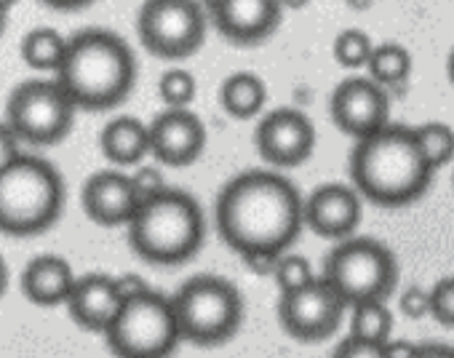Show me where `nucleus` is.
I'll use <instances>...</instances> for the list:
<instances>
[{"label": "nucleus", "mask_w": 454, "mask_h": 358, "mask_svg": "<svg viewBox=\"0 0 454 358\" xmlns=\"http://www.w3.org/2000/svg\"><path fill=\"white\" fill-rule=\"evenodd\" d=\"M214 217L222 241L241 260L286 254L305 228V201L284 174L254 168L222 188Z\"/></svg>", "instance_id": "nucleus-1"}, {"label": "nucleus", "mask_w": 454, "mask_h": 358, "mask_svg": "<svg viewBox=\"0 0 454 358\" xmlns=\"http://www.w3.org/2000/svg\"><path fill=\"white\" fill-rule=\"evenodd\" d=\"M433 168L427 166L414 128L387 123L382 131L358 139L350 152V183L361 198L395 209L425 196Z\"/></svg>", "instance_id": "nucleus-2"}, {"label": "nucleus", "mask_w": 454, "mask_h": 358, "mask_svg": "<svg viewBox=\"0 0 454 358\" xmlns=\"http://www.w3.org/2000/svg\"><path fill=\"white\" fill-rule=\"evenodd\" d=\"M137 81V59L129 43L110 30L89 27L70 38L57 83L78 110H110L121 105Z\"/></svg>", "instance_id": "nucleus-3"}, {"label": "nucleus", "mask_w": 454, "mask_h": 358, "mask_svg": "<svg viewBox=\"0 0 454 358\" xmlns=\"http://www.w3.org/2000/svg\"><path fill=\"white\" fill-rule=\"evenodd\" d=\"M203 238L206 220L200 204L174 188L142 201L129 222V244L150 265H182L200 252Z\"/></svg>", "instance_id": "nucleus-4"}, {"label": "nucleus", "mask_w": 454, "mask_h": 358, "mask_svg": "<svg viewBox=\"0 0 454 358\" xmlns=\"http://www.w3.org/2000/svg\"><path fill=\"white\" fill-rule=\"evenodd\" d=\"M65 209V179L38 155H20L0 171V233L27 238L46 233Z\"/></svg>", "instance_id": "nucleus-5"}, {"label": "nucleus", "mask_w": 454, "mask_h": 358, "mask_svg": "<svg viewBox=\"0 0 454 358\" xmlns=\"http://www.w3.org/2000/svg\"><path fill=\"white\" fill-rule=\"evenodd\" d=\"M174 313L179 321L182 339L214 347L241 329L244 321V297L241 292L219 276H195L171 297Z\"/></svg>", "instance_id": "nucleus-6"}, {"label": "nucleus", "mask_w": 454, "mask_h": 358, "mask_svg": "<svg viewBox=\"0 0 454 358\" xmlns=\"http://www.w3.org/2000/svg\"><path fill=\"white\" fill-rule=\"evenodd\" d=\"M321 278L350 310L361 302L387 300L398 284V262L393 252L374 238H345L329 252Z\"/></svg>", "instance_id": "nucleus-7"}, {"label": "nucleus", "mask_w": 454, "mask_h": 358, "mask_svg": "<svg viewBox=\"0 0 454 358\" xmlns=\"http://www.w3.org/2000/svg\"><path fill=\"white\" fill-rule=\"evenodd\" d=\"M105 339L115 358H168L182 342L171 297L150 289L123 302Z\"/></svg>", "instance_id": "nucleus-8"}, {"label": "nucleus", "mask_w": 454, "mask_h": 358, "mask_svg": "<svg viewBox=\"0 0 454 358\" xmlns=\"http://www.w3.org/2000/svg\"><path fill=\"white\" fill-rule=\"evenodd\" d=\"M75 105L65 89L54 81H25L6 102V123L27 144H57L62 142L75 121Z\"/></svg>", "instance_id": "nucleus-9"}, {"label": "nucleus", "mask_w": 454, "mask_h": 358, "mask_svg": "<svg viewBox=\"0 0 454 358\" xmlns=\"http://www.w3.org/2000/svg\"><path fill=\"white\" fill-rule=\"evenodd\" d=\"M142 46L160 59H187L206 38V17L198 0H145L137 14Z\"/></svg>", "instance_id": "nucleus-10"}, {"label": "nucleus", "mask_w": 454, "mask_h": 358, "mask_svg": "<svg viewBox=\"0 0 454 358\" xmlns=\"http://www.w3.org/2000/svg\"><path fill=\"white\" fill-rule=\"evenodd\" d=\"M345 310L348 305L342 302V297L324 278H318L302 292L281 294L278 321L289 337L300 342H318L340 329Z\"/></svg>", "instance_id": "nucleus-11"}, {"label": "nucleus", "mask_w": 454, "mask_h": 358, "mask_svg": "<svg viewBox=\"0 0 454 358\" xmlns=\"http://www.w3.org/2000/svg\"><path fill=\"white\" fill-rule=\"evenodd\" d=\"M332 121L356 142L382 131L390 123V102L385 89L361 75L342 81L332 94Z\"/></svg>", "instance_id": "nucleus-12"}, {"label": "nucleus", "mask_w": 454, "mask_h": 358, "mask_svg": "<svg viewBox=\"0 0 454 358\" xmlns=\"http://www.w3.org/2000/svg\"><path fill=\"white\" fill-rule=\"evenodd\" d=\"M254 144L260 158L270 166H300L316 150V126L305 113L281 107L257 123Z\"/></svg>", "instance_id": "nucleus-13"}, {"label": "nucleus", "mask_w": 454, "mask_h": 358, "mask_svg": "<svg viewBox=\"0 0 454 358\" xmlns=\"http://www.w3.org/2000/svg\"><path fill=\"white\" fill-rule=\"evenodd\" d=\"M364 217V198L353 185L329 183L318 185L305 198V228L321 238L345 241L353 238Z\"/></svg>", "instance_id": "nucleus-14"}, {"label": "nucleus", "mask_w": 454, "mask_h": 358, "mask_svg": "<svg viewBox=\"0 0 454 358\" xmlns=\"http://www.w3.org/2000/svg\"><path fill=\"white\" fill-rule=\"evenodd\" d=\"M83 212L91 222L102 228H121L134 220L142 198L131 183V174H123L118 168L97 171L86 179L83 193Z\"/></svg>", "instance_id": "nucleus-15"}, {"label": "nucleus", "mask_w": 454, "mask_h": 358, "mask_svg": "<svg viewBox=\"0 0 454 358\" xmlns=\"http://www.w3.org/2000/svg\"><path fill=\"white\" fill-rule=\"evenodd\" d=\"M206 147V126L187 107H168L150 123V155L163 166H190Z\"/></svg>", "instance_id": "nucleus-16"}, {"label": "nucleus", "mask_w": 454, "mask_h": 358, "mask_svg": "<svg viewBox=\"0 0 454 358\" xmlns=\"http://www.w3.org/2000/svg\"><path fill=\"white\" fill-rule=\"evenodd\" d=\"M208 14L227 41L241 46L268 41L281 25L278 0H208Z\"/></svg>", "instance_id": "nucleus-17"}, {"label": "nucleus", "mask_w": 454, "mask_h": 358, "mask_svg": "<svg viewBox=\"0 0 454 358\" xmlns=\"http://www.w3.org/2000/svg\"><path fill=\"white\" fill-rule=\"evenodd\" d=\"M121 307H123V297L118 292L115 276H105V273L81 276L67 300L70 318L78 326L89 331H99V334L110 329Z\"/></svg>", "instance_id": "nucleus-18"}, {"label": "nucleus", "mask_w": 454, "mask_h": 358, "mask_svg": "<svg viewBox=\"0 0 454 358\" xmlns=\"http://www.w3.org/2000/svg\"><path fill=\"white\" fill-rule=\"evenodd\" d=\"M75 284H78V276L73 265L57 254H41L30 260L27 268L22 270V294L33 305H41V307L67 305Z\"/></svg>", "instance_id": "nucleus-19"}, {"label": "nucleus", "mask_w": 454, "mask_h": 358, "mask_svg": "<svg viewBox=\"0 0 454 358\" xmlns=\"http://www.w3.org/2000/svg\"><path fill=\"white\" fill-rule=\"evenodd\" d=\"M99 150L113 166H139L150 155V123L121 115L99 134Z\"/></svg>", "instance_id": "nucleus-20"}, {"label": "nucleus", "mask_w": 454, "mask_h": 358, "mask_svg": "<svg viewBox=\"0 0 454 358\" xmlns=\"http://www.w3.org/2000/svg\"><path fill=\"white\" fill-rule=\"evenodd\" d=\"M219 102L227 115L239 121H249L260 115L268 102V86L257 73H233L227 75L219 89Z\"/></svg>", "instance_id": "nucleus-21"}, {"label": "nucleus", "mask_w": 454, "mask_h": 358, "mask_svg": "<svg viewBox=\"0 0 454 358\" xmlns=\"http://www.w3.org/2000/svg\"><path fill=\"white\" fill-rule=\"evenodd\" d=\"M67 38L54 27H35L22 38V59L27 67L38 73H59L67 57Z\"/></svg>", "instance_id": "nucleus-22"}, {"label": "nucleus", "mask_w": 454, "mask_h": 358, "mask_svg": "<svg viewBox=\"0 0 454 358\" xmlns=\"http://www.w3.org/2000/svg\"><path fill=\"white\" fill-rule=\"evenodd\" d=\"M356 339L385 345L393 337V313L387 307V300H372L350 307V334Z\"/></svg>", "instance_id": "nucleus-23"}, {"label": "nucleus", "mask_w": 454, "mask_h": 358, "mask_svg": "<svg viewBox=\"0 0 454 358\" xmlns=\"http://www.w3.org/2000/svg\"><path fill=\"white\" fill-rule=\"evenodd\" d=\"M366 73L382 89L385 86H398L411 73V54L403 46H398V43L374 46V54H372V59L366 65Z\"/></svg>", "instance_id": "nucleus-24"}, {"label": "nucleus", "mask_w": 454, "mask_h": 358, "mask_svg": "<svg viewBox=\"0 0 454 358\" xmlns=\"http://www.w3.org/2000/svg\"><path fill=\"white\" fill-rule=\"evenodd\" d=\"M414 136H417V144L433 171L446 166L454 158V128L451 126H446L441 121H430L425 126H417Z\"/></svg>", "instance_id": "nucleus-25"}, {"label": "nucleus", "mask_w": 454, "mask_h": 358, "mask_svg": "<svg viewBox=\"0 0 454 358\" xmlns=\"http://www.w3.org/2000/svg\"><path fill=\"white\" fill-rule=\"evenodd\" d=\"M332 54H334V59H337L340 67L358 70V67H366L369 65V59L374 54V43H372L369 33H364L358 27H348V30H342L334 38Z\"/></svg>", "instance_id": "nucleus-26"}, {"label": "nucleus", "mask_w": 454, "mask_h": 358, "mask_svg": "<svg viewBox=\"0 0 454 358\" xmlns=\"http://www.w3.org/2000/svg\"><path fill=\"white\" fill-rule=\"evenodd\" d=\"M273 278H276V284H278L281 294L302 292V289H308L310 284H316V281H318V276L313 273L310 260H308V257H302V254H292V252L281 254V260H278V265H276Z\"/></svg>", "instance_id": "nucleus-27"}, {"label": "nucleus", "mask_w": 454, "mask_h": 358, "mask_svg": "<svg viewBox=\"0 0 454 358\" xmlns=\"http://www.w3.org/2000/svg\"><path fill=\"white\" fill-rule=\"evenodd\" d=\"M158 94L160 99L166 102V107H174V110H182L187 107L195 94H198V83H195V75L184 67H171L160 75L158 81Z\"/></svg>", "instance_id": "nucleus-28"}, {"label": "nucleus", "mask_w": 454, "mask_h": 358, "mask_svg": "<svg viewBox=\"0 0 454 358\" xmlns=\"http://www.w3.org/2000/svg\"><path fill=\"white\" fill-rule=\"evenodd\" d=\"M430 315L443 326H454V276L435 281V286L430 289Z\"/></svg>", "instance_id": "nucleus-29"}, {"label": "nucleus", "mask_w": 454, "mask_h": 358, "mask_svg": "<svg viewBox=\"0 0 454 358\" xmlns=\"http://www.w3.org/2000/svg\"><path fill=\"white\" fill-rule=\"evenodd\" d=\"M131 183H134V188H137L142 201H150V198H155V196L168 191L166 176H163V171L158 166H137L134 174H131Z\"/></svg>", "instance_id": "nucleus-30"}, {"label": "nucleus", "mask_w": 454, "mask_h": 358, "mask_svg": "<svg viewBox=\"0 0 454 358\" xmlns=\"http://www.w3.org/2000/svg\"><path fill=\"white\" fill-rule=\"evenodd\" d=\"M430 310H433L430 289L409 286V289L401 294V313H403V315H409V318H425V315H430Z\"/></svg>", "instance_id": "nucleus-31"}, {"label": "nucleus", "mask_w": 454, "mask_h": 358, "mask_svg": "<svg viewBox=\"0 0 454 358\" xmlns=\"http://www.w3.org/2000/svg\"><path fill=\"white\" fill-rule=\"evenodd\" d=\"M332 358H385V347L382 345H372L356 337H345Z\"/></svg>", "instance_id": "nucleus-32"}, {"label": "nucleus", "mask_w": 454, "mask_h": 358, "mask_svg": "<svg viewBox=\"0 0 454 358\" xmlns=\"http://www.w3.org/2000/svg\"><path fill=\"white\" fill-rule=\"evenodd\" d=\"M20 136L12 131V126L6 121H0V171L6 166H12L20 158Z\"/></svg>", "instance_id": "nucleus-33"}, {"label": "nucleus", "mask_w": 454, "mask_h": 358, "mask_svg": "<svg viewBox=\"0 0 454 358\" xmlns=\"http://www.w3.org/2000/svg\"><path fill=\"white\" fill-rule=\"evenodd\" d=\"M115 284H118V292H121L123 302H129V300H134V297H142V294H147V292H150V284H147L142 276H137V273H123V276H115Z\"/></svg>", "instance_id": "nucleus-34"}, {"label": "nucleus", "mask_w": 454, "mask_h": 358, "mask_svg": "<svg viewBox=\"0 0 454 358\" xmlns=\"http://www.w3.org/2000/svg\"><path fill=\"white\" fill-rule=\"evenodd\" d=\"M278 260H281V254H249V257H244L247 268L257 276H273Z\"/></svg>", "instance_id": "nucleus-35"}, {"label": "nucleus", "mask_w": 454, "mask_h": 358, "mask_svg": "<svg viewBox=\"0 0 454 358\" xmlns=\"http://www.w3.org/2000/svg\"><path fill=\"white\" fill-rule=\"evenodd\" d=\"M382 347H385V358H417L419 353V345L409 339H393V337Z\"/></svg>", "instance_id": "nucleus-36"}, {"label": "nucleus", "mask_w": 454, "mask_h": 358, "mask_svg": "<svg viewBox=\"0 0 454 358\" xmlns=\"http://www.w3.org/2000/svg\"><path fill=\"white\" fill-rule=\"evenodd\" d=\"M41 4L54 12H81V9L91 6L94 0H41Z\"/></svg>", "instance_id": "nucleus-37"}, {"label": "nucleus", "mask_w": 454, "mask_h": 358, "mask_svg": "<svg viewBox=\"0 0 454 358\" xmlns=\"http://www.w3.org/2000/svg\"><path fill=\"white\" fill-rule=\"evenodd\" d=\"M417 358H454V347H449V345H419Z\"/></svg>", "instance_id": "nucleus-38"}, {"label": "nucleus", "mask_w": 454, "mask_h": 358, "mask_svg": "<svg viewBox=\"0 0 454 358\" xmlns=\"http://www.w3.org/2000/svg\"><path fill=\"white\" fill-rule=\"evenodd\" d=\"M6 286H9V268H6V260L0 257V297L6 294Z\"/></svg>", "instance_id": "nucleus-39"}, {"label": "nucleus", "mask_w": 454, "mask_h": 358, "mask_svg": "<svg viewBox=\"0 0 454 358\" xmlns=\"http://www.w3.org/2000/svg\"><path fill=\"white\" fill-rule=\"evenodd\" d=\"M281 4V9H289V12H300V9H305L310 0H278Z\"/></svg>", "instance_id": "nucleus-40"}, {"label": "nucleus", "mask_w": 454, "mask_h": 358, "mask_svg": "<svg viewBox=\"0 0 454 358\" xmlns=\"http://www.w3.org/2000/svg\"><path fill=\"white\" fill-rule=\"evenodd\" d=\"M345 4L353 9V12H369L374 6V0H345Z\"/></svg>", "instance_id": "nucleus-41"}, {"label": "nucleus", "mask_w": 454, "mask_h": 358, "mask_svg": "<svg viewBox=\"0 0 454 358\" xmlns=\"http://www.w3.org/2000/svg\"><path fill=\"white\" fill-rule=\"evenodd\" d=\"M446 73H449V81L454 83V51L449 54V62H446Z\"/></svg>", "instance_id": "nucleus-42"}, {"label": "nucleus", "mask_w": 454, "mask_h": 358, "mask_svg": "<svg viewBox=\"0 0 454 358\" xmlns=\"http://www.w3.org/2000/svg\"><path fill=\"white\" fill-rule=\"evenodd\" d=\"M17 4H20V0H0V9H4V12L9 14V9H12V6H17Z\"/></svg>", "instance_id": "nucleus-43"}, {"label": "nucleus", "mask_w": 454, "mask_h": 358, "mask_svg": "<svg viewBox=\"0 0 454 358\" xmlns=\"http://www.w3.org/2000/svg\"><path fill=\"white\" fill-rule=\"evenodd\" d=\"M4 27H6V12L0 9V35H4Z\"/></svg>", "instance_id": "nucleus-44"}]
</instances>
